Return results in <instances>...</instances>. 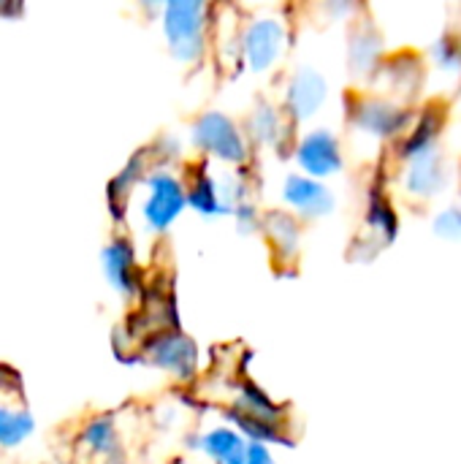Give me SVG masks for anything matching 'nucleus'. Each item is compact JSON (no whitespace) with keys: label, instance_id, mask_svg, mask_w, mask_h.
Returning a JSON list of instances; mask_svg holds the SVG:
<instances>
[{"label":"nucleus","instance_id":"obj_22","mask_svg":"<svg viewBox=\"0 0 461 464\" xmlns=\"http://www.w3.org/2000/svg\"><path fill=\"white\" fill-rule=\"evenodd\" d=\"M437 128H440V120L437 117H424L421 125L405 139L402 144V158L413 160L418 155H427L435 150V139H437Z\"/></svg>","mask_w":461,"mask_h":464},{"label":"nucleus","instance_id":"obj_6","mask_svg":"<svg viewBox=\"0 0 461 464\" xmlns=\"http://www.w3.org/2000/svg\"><path fill=\"white\" fill-rule=\"evenodd\" d=\"M293 160L299 166V174H307L312 179H329L342 171L345 152L340 144V136L331 128H312L296 136L293 141Z\"/></svg>","mask_w":461,"mask_h":464},{"label":"nucleus","instance_id":"obj_12","mask_svg":"<svg viewBox=\"0 0 461 464\" xmlns=\"http://www.w3.org/2000/svg\"><path fill=\"white\" fill-rule=\"evenodd\" d=\"M152 169V155L147 150L136 152L117 174L114 179L109 182V209L117 220H122L128 215V207H130V196L141 188L144 177L149 174Z\"/></svg>","mask_w":461,"mask_h":464},{"label":"nucleus","instance_id":"obj_9","mask_svg":"<svg viewBox=\"0 0 461 464\" xmlns=\"http://www.w3.org/2000/svg\"><path fill=\"white\" fill-rule=\"evenodd\" d=\"M101 269L114 294L122 299H136L141 294V269L136 258V245L128 237H114L101 250Z\"/></svg>","mask_w":461,"mask_h":464},{"label":"nucleus","instance_id":"obj_17","mask_svg":"<svg viewBox=\"0 0 461 464\" xmlns=\"http://www.w3.org/2000/svg\"><path fill=\"white\" fill-rule=\"evenodd\" d=\"M446 185V169H443V155L440 152H427L410 160L408 174H405V188L413 196H435Z\"/></svg>","mask_w":461,"mask_h":464},{"label":"nucleus","instance_id":"obj_10","mask_svg":"<svg viewBox=\"0 0 461 464\" xmlns=\"http://www.w3.org/2000/svg\"><path fill=\"white\" fill-rule=\"evenodd\" d=\"M185 193H187V209H193L204 220H217L231 215L226 196H223V177L212 171L206 160L193 163L185 177Z\"/></svg>","mask_w":461,"mask_h":464},{"label":"nucleus","instance_id":"obj_13","mask_svg":"<svg viewBox=\"0 0 461 464\" xmlns=\"http://www.w3.org/2000/svg\"><path fill=\"white\" fill-rule=\"evenodd\" d=\"M353 125L370 136L389 139V136H397L402 130L405 111L391 106L389 101H380V98H361L353 106Z\"/></svg>","mask_w":461,"mask_h":464},{"label":"nucleus","instance_id":"obj_7","mask_svg":"<svg viewBox=\"0 0 461 464\" xmlns=\"http://www.w3.org/2000/svg\"><path fill=\"white\" fill-rule=\"evenodd\" d=\"M326 98H329L326 76L312 65H299L285 79L280 109L291 125H302V122L312 120L326 106Z\"/></svg>","mask_w":461,"mask_h":464},{"label":"nucleus","instance_id":"obj_11","mask_svg":"<svg viewBox=\"0 0 461 464\" xmlns=\"http://www.w3.org/2000/svg\"><path fill=\"white\" fill-rule=\"evenodd\" d=\"M291 122L283 114L280 106L269 103V101H258L247 117L242 120V130L250 141V147H264V150H280L283 144L291 141Z\"/></svg>","mask_w":461,"mask_h":464},{"label":"nucleus","instance_id":"obj_27","mask_svg":"<svg viewBox=\"0 0 461 464\" xmlns=\"http://www.w3.org/2000/svg\"><path fill=\"white\" fill-rule=\"evenodd\" d=\"M245 464H277L272 457L269 446H258V443H247V457Z\"/></svg>","mask_w":461,"mask_h":464},{"label":"nucleus","instance_id":"obj_14","mask_svg":"<svg viewBox=\"0 0 461 464\" xmlns=\"http://www.w3.org/2000/svg\"><path fill=\"white\" fill-rule=\"evenodd\" d=\"M193 449L201 451L212 464H245L247 440L228 424L212 427L193 438Z\"/></svg>","mask_w":461,"mask_h":464},{"label":"nucleus","instance_id":"obj_3","mask_svg":"<svg viewBox=\"0 0 461 464\" xmlns=\"http://www.w3.org/2000/svg\"><path fill=\"white\" fill-rule=\"evenodd\" d=\"M190 141L206 163L212 160L228 169H247L253 160V147L242 130V122L220 109H206L193 120Z\"/></svg>","mask_w":461,"mask_h":464},{"label":"nucleus","instance_id":"obj_26","mask_svg":"<svg viewBox=\"0 0 461 464\" xmlns=\"http://www.w3.org/2000/svg\"><path fill=\"white\" fill-rule=\"evenodd\" d=\"M435 231L446 239H461V209L454 207V209H446L437 223H435Z\"/></svg>","mask_w":461,"mask_h":464},{"label":"nucleus","instance_id":"obj_25","mask_svg":"<svg viewBox=\"0 0 461 464\" xmlns=\"http://www.w3.org/2000/svg\"><path fill=\"white\" fill-rule=\"evenodd\" d=\"M435 60L443 71L448 73H461V44L456 38H443L435 46Z\"/></svg>","mask_w":461,"mask_h":464},{"label":"nucleus","instance_id":"obj_4","mask_svg":"<svg viewBox=\"0 0 461 464\" xmlns=\"http://www.w3.org/2000/svg\"><path fill=\"white\" fill-rule=\"evenodd\" d=\"M187 209L185 177L168 166H152L139 188V220L152 237H163Z\"/></svg>","mask_w":461,"mask_h":464},{"label":"nucleus","instance_id":"obj_15","mask_svg":"<svg viewBox=\"0 0 461 464\" xmlns=\"http://www.w3.org/2000/svg\"><path fill=\"white\" fill-rule=\"evenodd\" d=\"M261 234L269 239L274 256L280 261H293L299 247H302V223L288 215L285 209H272L264 215L261 223Z\"/></svg>","mask_w":461,"mask_h":464},{"label":"nucleus","instance_id":"obj_5","mask_svg":"<svg viewBox=\"0 0 461 464\" xmlns=\"http://www.w3.org/2000/svg\"><path fill=\"white\" fill-rule=\"evenodd\" d=\"M139 351L147 364L158 367L160 372H166L182 383L193 381L198 375V362H201L198 345L193 337H187L179 329H163V332L149 334Z\"/></svg>","mask_w":461,"mask_h":464},{"label":"nucleus","instance_id":"obj_20","mask_svg":"<svg viewBox=\"0 0 461 464\" xmlns=\"http://www.w3.org/2000/svg\"><path fill=\"white\" fill-rule=\"evenodd\" d=\"M35 432V419L24 408H5L0 405V449L11 451L27 443Z\"/></svg>","mask_w":461,"mask_h":464},{"label":"nucleus","instance_id":"obj_18","mask_svg":"<svg viewBox=\"0 0 461 464\" xmlns=\"http://www.w3.org/2000/svg\"><path fill=\"white\" fill-rule=\"evenodd\" d=\"M223 416H226V424L234 427L247 443H258V446H269V449L272 446H288V449L293 446L288 432L283 427H277V424H266V421L253 419V416H247V413H242L236 408H226Z\"/></svg>","mask_w":461,"mask_h":464},{"label":"nucleus","instance_id":"obj_23","mask_svg":"<svg viewBox=\"0 0 461 464\" xmlns=\"http://www.w3.org/2000/svg\"><path fill=\"white\" fill-rule=\"evenodd\" d=\"M367 223H370L386 242H391V239L397 237V215L391 212L389 201H383V198H372V204H370V209H367Z\"/></svg>","mask_w":461,"mask_h":464},{"label":"nucleus","instance_id":"obj_16","mask_svg":"<svg viewBox=\"0 0 461 464\" xmlns=\"http://www.w3.org/2000/svg\"><path fill=\"white\" fill-rule=\"evenodd\" d=\"M79 446L95 459H106L109 464L111 459L122 457V438H120L114 416H106V413L92 416L79 432Z\"/></svg>","mask_w":461,"mask_h":464},{"label":"nucleus","instance_id":"obj_28","mask_svg":"<svg viewBox=\"0 0 461 464\" xmlns=\"http://www.w3.org/2000/svg\"><path fill=\"white\" fill-rule=\"evenodd\" d=\"M8 372H11L8 367H0V386H3V389H5V375H8Z\"/></svg>","mask_w":461,"mask_h":464},{"label":"nucleus","instance_id":"obj_1","mask_svg":"<svg viewBox=\"0 0 461 464\" xmlns=\"http://www.w3.org/2000/svg\"><path fill=\"white\" fill-rule=\"evenodd\" d=\"M215 5L201 0H168L160 5V30L171 57L182 65L204 63L212 46Z\"/></svg>","mask_w":461,"mask_h":464},{"label":"nucleus","instance_id":"obj_19","mask_svg":"<svg viewBox=\"0 0 461 464\" xmlns=\"http://www.w3.org/2000/svg\"><path fill=\"white\" fill-rule=\"evenodd\" d=\"M231 408H236V411H242V413H247V416H253V419H261V421H266V424H277V427H283V419H285V408L277 405V402H274L258 383H253V381H242V383H239V394H236V400H234Z\"/></svg>","mask_w":461,"mask_h":464},{"label":"nucleus","instance_id":"obj_2","mask_svg":"<svg viewBox=\"0 0 461 464\" xmlns=\"http://www.w3.org/2000/svg\"><path fill=\"white\" fill-rule=\"evenodd\" d=\"M291 46L288 22L280 14H255L239 22L234 33V57L242 71L269 76L280 68Z\"/></svg>","mask_w":461,"mask_h":464},{"label":"nucleus","instance_id":"obj_24","mask_svg":"<svg viewBox=\"0 0 461 464\" xmlns=\"http://www.w3.org/2000/svg\"><path fill=\"white\" fill-rule=\"evenodd\" d=\"M234 223H236V231L239 234H261V223H264V212L258 209L255 201H247V204H239L234 212H231Z\"/></svg>","mask_w":461,"mask_h":464},{"label":"nucleus","instance_id":"obj_8","mask_svg":"<svg viewBox=\"0 0 461 464\" xmlns=\"http://www.w3.org/2000/svg\"><path fill=\"white\" fill-rule=\"evenodd\" d=\"M280 201L288 215H293L299 223H312L334 212V193L326 182L312 179L307 174L291 171L285 174L280 185Z\"/></svg>","mask_w":461,"mask_h":464},{"label":"nucleus","instance_id":"obj_21","mask_svg":"<svg viewBox=\"0 0 461 464\" xmlns=\"http://www.w3.org/2000/svg\"><path fill=\"white\" fill-rule=\"evenodd\" d=\"M380 57V38L370 30V27H359L351 44V65L359 73H367L375 68Z\"/></svg>","mask_w":461,"mask_h":464}]
</instances>
